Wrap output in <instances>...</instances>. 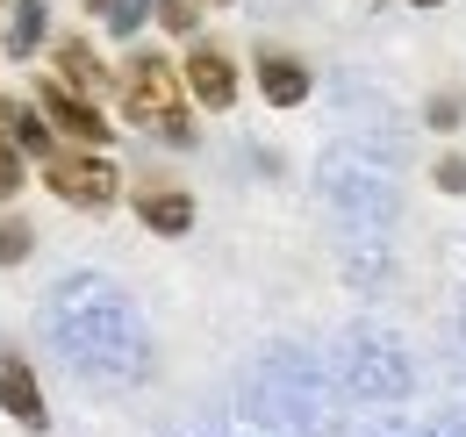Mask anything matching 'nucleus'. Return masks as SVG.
Listing matches in <instances>:
<instances>
[{
  "instance_id": "39448f33",
  "label": "nucleus",
  "mask_w": 466,
  "mask_h": 437,
  "mask_svg": "<svg viewBox=\"0 0 466 437\" xmlns=\"http://www.w3.org/2000/svg\"><path fill=\"white\" fill-rule=\"evenodd\" d=\"M44 179H51V194L72 201V208H108L116 201V165L108 158H86V151H51L44 158Z\"/></svg>"
},
{
  "instance_id": "9d476101",
  "label": "nucleus",
  "mask_w": 466,
  "mask_h": 437,
  "mask_svg": "<svg viewBox=\"0 0 466 437\" xmlns=\"http://www.w3.org/2000/svg\"><path fill=\"white\" fill-rule=\"evenodd\" d=\"M137 222L158 229V237H187L194 229V194L187 187H144L137 194Z\"/></svg>"
},
{
  "instance_id": "6e6552de",
  "label": "nucleus",
  "mask_w": 466,
  "mask_h": 437,
  "mask_svg": "<svg viewBox=\"0 0 466 437\" xmlns=\"http://www.w3.org/2000/svg\"><path fill=\"white\" fill-rule=\"evenodd\" d=\"M258 94H266L273 108H301V101L316 94V72L294 51H258Z\"/></svg>"
},
{
  "instance_id": "aec40b11",
  "label": "nucleus",
  "mask_w": 466,
  "mask_h": 437,
  "mask_svg": "<svg viewBox=\"0 0 466 437\" xmlns=\"http://www.w3.org/2000/svg\"><path fill=\"white\" fill-rule=\"evenodd\" d=\"M15 122H22V108H15V101H0V137H15Z\"/></svg>"
},
{
  "instance_id": "ddd939ff",
  "label": "nucleus",
  "mask_w": 466,
  "mask_h": 437,
  "mask_svg": "<svg viewBox=\"0 0 466 437\" xmlns=\"http://www.w3.org/2000/svg\"><path fill=\"white\" fill-rule=\"evenodd\" d=\"M86 7H94L108 29H137V22H144V0H86Z\"/></svg>"
},
{
  "instance_id": "4be33fe9",
  "label": "nucleus",
  "mask_w": 466,
  "mask_h": 437,
  "mask_svg": "<svg viewBox=\"0 0 466 437\" xmlns=\"http://www.w3.org/2000/svg\"><path fill=\"white\" fill-rule=\"evenodd\" d=\"M0 7H15V0H0Z\"/></svg>"
},
{
  "instance_id": "f257e3e1",
  "label": "nucleus",
  "mask_w": 466,
  "mask_h": 437,
  "mask_svg": "<svg viewBox=\"0 0 466 437\" xmlns=\"http://www.w3.org/2000/svg\"><path fill=\"white\" fill-rule=\"evenodd\" d=\"M44 337L94 381H137L151 359L144 309L122 294L108 273H65L44 294Z\"/></svg>"
},
{
  "instance_id": "f03ea898",
  "label": "nucleus",
  "mask_w": 466,
  "mask_h": 437,
  "mask_svg": "<svg viewBox=\"0 0 466 437\" xmlns=\"http://www.w3.org/2000/svg\"><path fill=\"white\" fill-rule=\"evenodd\" d=\"M323 201L351 229V244H380V229L395 216V165L373 158V144H338L323 158Z\"/></svg>"
},
{
  "instance_id": "f8f14e48",
  "label": "nucleus",
  "mask_w": 466,
  "mask_h": 437,
  "mask_svg": "<svg viewBox=\"0 0 466 437\" xmlns=\"http://www.w3.org/2000/svg\"><path fill=\"white\" fill-rule=\"evenodd\" d=\"M36 44H44V0H22V7H15V29H7V51L29 57Z\"/></svg>"
},
{
  "instance_id": "5701e85b",
  "label": "nucleus",
  "mask_w": 466,
  "mask_h": 437,
  "mask_svg": "<svg viewBox=\"0 0 466 437\" xmlns=\"http://www.w3.org/2000/svg\"><path fill=\"white\" fill-rule=\"evenodd\" d=\"M460 323H466V316H460Z\"/></svg>"
},
{
  "instance_id": "423d86ee",
  "label": "nucleus",
  "mask_w": 466,
  "mask_h": 437,
  "mask_svg": "<svg viewBox=\"0 0 466 437\" xmlns=\"http://www.w3.org/2000/svg\"><path fill=\"white\" fill-rule=\"evenodd\" d=\"M187 94L208 115H223L237 101V65L216 51V44H194V51H187Z\"/></svg>"
},
{
  "instance_id": "f3484780",
  "label": "nucleus",
  "mask_w": 466,
  "mask_h": 437,
  "mask_svg": "<svg viewBox=\"0 0 466 437\" xmlns=\"http://www.w3.org/2000/svg\"><path fill=\"white\" fill-rule=\"evenodd\" d=\"M158 22L166 29H194V0H158Z\"/></svg>"
},
{
  "instance_id": "2eb2a0df",
  "label": "nucleus",
  "mask_w": 466,
  "mask_h": 437,
  "mask_svg": "<svg viewBox=\"0 0 466 437\" xmlns=\"http://www.w3.org/2000/svg\"><path fill=\"white\" fill-rule=\"evenodd\" d=\"M7 194H22V151H15V137H0V201Z\"/></svg>"
},
{
  "instance_id": "9b49d317",
  "label": "nucleus",
  "mask_w": 466,
  "mask_h": 437,
  "mask_svg": "<svg viewBox=\"0 0 466 437\" xmlns=\"http://www.w3.org/2000/svg\"><path fill=\"white\" fill-rule=\"evenodd\" d=\"M58 79L72 86V94H94V86H101V57H94V44L65 36V44H58Z\"/></svg>"
},
{
  "instance_id": "412c9836",
  "label": "nucleus",
  "mask_w": 466,
  "mask_h": 437,
  "mask_svg": "<svg viewBox=\"0 0 466 437\" xmlns=\"http://www.w3.org/2000/svg\"><path fill=\"white\" fill-rule=\"evenodd\" d=\"M409 7H445V0H409Z\"/></svg>"
},
{
  "instance_id": "6ab92c4d",
  "label": "nucleus",
  "mask_w": 466,
  "mask_h": 437,
  "mask_svg": "<svg viewBox=\"0 0 466 437\" xmlns=\"http://www.w3.org/2000/svg\"><path fill=\"white\" fill-rule=\"evenodd\" d=\"M366 437H423V431H409V423H373Z\"/></svg>"
},
{
  "instance_id": "20e7f679",
  "label": "nucleus",
  "mask_w": 466,
  "mask_h": 437,
  "mask_svg": "<svg viewBox=\"0 0 466 437\" xmlns=\"http://www.w3.org/2000/svg\"><path fill=\"white\" fill-rule=\"evenodd\" d=\"M122 108L137 129H151V137H166V144H194V122L179 108V79L166 57H129V72H122Z\"/></svg>"
},
{
  "instance_id": "0eeeda50",
  "label": "nucleus",
  "mask_w": 466,
  "mask_h": 437,
  "mask_svg": "<svg viewBox=\"0 0 466 437\" xmlns=\"http://www.w3.org/2000/svg\"><path fill=\"white\" fill-rule=\"evenodd\" d=\"M0 409L22 423V431H44L51 416H44V387L29 373V359L22 351H0Z\"/></svg>"
},
{
  "instance_id": "dca6fc26",
  "label": "nucleus",
  "mask_w": 466,
  "mask_h": 437,
  "mask_svg": "<svg viewBox=\"0 0 466 437\" xmlns=\"http://www.w3.org/2000/svg\"><path fill=\"white\" fill-rule=\"evenodd\" d=\"M445 194H466V151H452V158H438V172H431Z\"/></svg>"
},
{
  "instance_id": "4468645a",
  "label": "nucleus",
  "mask_w": 466,
  "mask_h": 437,
  "mask_svg": "<svg viewBox=\"0 0 466 437\" xmlns=\"http://www.w3.org/2000/svg\"><path fill=\"white\" fill-rule=\"evenodd\" d=\"M29 244H36V237H29V222H0V266H22V259H29Z\"/></svg>"
},
{
  "instance_id": "1a4fd4ad",
  "label": "nucleus",
  "mask_w": 466,
  "mask_h": 437,
  "mask_svg": "<svg viewBox=\"0 0 466 437\" xmlns=\"http://www.w3.org/2000/svg\"><path fill=\"white\" fill-rule=\"evenodd\" d=\"M44 115L58 122L72 144H108V137H116V129L101 122V108H94V101H79V94H72L65 79H51V86H44Z\"/></svg>"
},
{
  "instance_id": "a211bd4d",
  "label": "nucleus",
  "mask_w": 466,
  "mask_h": 437,
  "mask_svg": "<svg viewBox=\"0 0 466 437\" xmlns=\"http://www.w3.org/2000/svg\"><path fill=\"white\" fill-rule=\"evenodd\" d=\"M460 115H466V101H460V94H445V101H438V108H431V122H438V129H452V122H460Z\"/></svg>"
},
{
  "instance_id": "7ed1b4c3",
  "label": "nucleus",
  "mask_w": 466,
  "mask_h": 437,
  "mask_svg": "<svg viewBox=\"0 0 466 437\" xmlns=\"http://www.w3.org/2000/svg\"><path fill=\"white\" fill-rule=\"evenodd\" d=\"M338 381L359 401H402L416 387V359H409V344L388 323H351L338 337Z\"/></svg>"
}]
</instances>
